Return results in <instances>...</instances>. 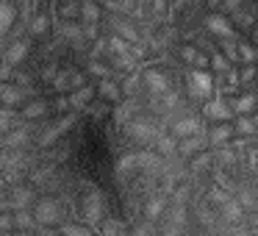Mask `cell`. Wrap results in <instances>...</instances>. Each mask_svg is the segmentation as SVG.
<instances>
[{"label":"cell","mask_w":258,"mask_h":236,"mask_svg":"<svg viewBox=\"0 0 258 236\" xmlns=\"http://www.w3.org/2000/svg\"><path fill=\"white\" fill-rule=\"evenodd\" d=\"M0 236H14V230H0Z\"/></svg>","instance_id":"38"},{"label":"cell","mask_w":258,"mask_h":236,"mask_svg":"<svg viewBox=\"0 0 258 236\" xmlns=\"http://www.w3.org/2000/svg\"><path fill=\"white\" fill-rule=\"evenodd\" d=\"M9 3H12V0H9Z\"/></svg>","instance_id":"41"},{"label":"cell","mask_w":258,"mask_h":236,"mask_svg":"<svg viewBox=\"0 0 258 236\" xmlns=\"http://www.w3.org/2000/svg\"><path fill=\"white\" fill-rule=\"evenodd\" d=\"M200 131H203L200 120L189 117V114L172 123V136H175V139H186V136H195V134H200Z\"/></svg>","instance_id":"5"},{"label":"cell","mask_w":258,"mask_h":236,"mask_svg":"<svg viewBox=\"0 0 258 236\" xmlns=\"http://www.w3.org/2000/svg\"><path fill=\"white\" fill-rule=\"evenodd\" d=\"M25 139H28V128H25V125H20V128H9L6 131L3 145H6V147H20V145H25Z\"/></svg>","instance_id":"22"},{"label":"cell","mask_w":258,"mask_h":236,"mask_svg":"<svg viewBox=\"0 0 258 236\" xmlns=\"http://www.w3.org/2000/svg\"><path fill=\"white\" fill-rule=\"evenodd\" d=\"M167 206H169V195H156V197H150V200H147V206H145L147 222H156L158 214H164V208H167Z\"/></svg>","instance_id":"13"},{"label":"cell","mask_w":258,"mask_h":236,"mask_svg":"<svg viewBox=\"0 0 258 236\" xmlns=\"http://www.w3.org/2000/svg\"><path fill=\"white\" fill-rule=\"evenodd\" d=\"M23 114H25L28 120H34V117H42V114H45V103H39V100L28 103V106L23 108Z\"/></svg>","instance_id":"31"},{"label":"cell","mask_w":258,"mask_h":236,"mask_svg":"<svg viewBox=\"0 0 258 236\" xmlns=\"http://www.w3.org/2000/svg\"><path fill=\"white\" fill-rule=\"evenodd\" d=\"M34 219L36 225H45V228H53V225L61 219V203L58 200H50V197H45V200H39L34 206Z\"/></svg>","instance_id":"2"},{"label":"cell","mask_w":258,"mask_h":236,"mask_svg":"<svg viewBox=\"0 0 258 236\" xmlns=\"http://www.w3.org/2000/svg\"><path fill=\"white\" fill-rule=\"evenodd\" d=\"M25 53H28V42H25V39H17V42H14V45L6 50V64H12V67H14V64H20V62L25 58Z\"/></svg>","instance_id":"21"},{"label":"cell","mask_w":258,"mask_h":236,"mask_svg":"<svg viewBox=\"0 0 258 236\" xmlns=\"http://www.w3.org/2000/svg\"><path fill=\"white\" fill-rule=\"evenodd\" d=\"M89 73L95 75V78H108V75H111V70H108L106 64H100V62H92L89 64Z\"/></svg>","instance_id":"32"},{"label":"cell","mask_w":258,"mask_h":236,"mask_svg":"<svg viewBox=\"0 0 258 236\" xmlns=\"http://www.w3.org/2000/svg\"><path fill=\"white\" fill-rule=\"evenodd\" d=\"M139 86H142V75L139 73H131L128 78L119 84V92H122V95H136V92H139Z\"/></svg>","instance_id":"25"},{"label":"cell","mask_w":258,"mask_h":236,"mask_svg":"<svg viewBox=\"0 0 258 236\" xmlns=\"http://www.w3.org/2000/svg\"><path fill=\"white\" fill-rule=\"evenodd\" d=\"M47 25H50V20H47L45 14H36V17L31 20V36H42L47 31Z\"/></svg>","instance_id":"26"},{"label":"cell","mask_w":258,"mask_h":236,"mask_svg":"<svg viewBox=\"0 0 258 236\" xmlns=\"http://www.w3.org/2000/svg\"><path fill=\"white\" fill-rule=\"evenodd\" d=\"M14 20H17V6L9 0H0V34H6L14 25Z\"/></svg>","instance_id":"16"},{"label":"cell","mask_w":258,"mask_h":236,"mask_svg":"<svg viewBox=\"0 0 258 236\" xmlns=\"http://www.w3.org/2000/svg\"><path fill=\"white\" fill-rule=\"evenodd\" d=\"M0 230H14V219H12V214H0Z\"/></svg>","instance_id":"33"},{"label":"cell","mask_w":258,"mask_h":236,"mask_svg":"<svg viewBox=\"0 0 258 236\" xmlns=\"http://www.w3.org/2000/svg\"><path fill=\"white\" fill-rule=\"evenodd\" d=\"M12 219H14V228L17 230H34L36 228V219L28 208H17V211L12 214Z\"/></svg>","instance_id":"19"},{"label":"cell","mask_w":258,"mask_h":236,"mask_svg":"<svg viewBox=\"0 0 258 236\" xmlns=\"http://www.w3.org/2000/svg\"><path fill=\"white\" fill-rule=\"evenodd\" d=\"M244 81H247V84H252V64L244 70Z\"/></svg>","instance_id":"35"},{"label":"cell","mask_w":258,"mask_h":236,"mask_svg":"<svg viewBox=\"0 0 258 236\" xmlns=\"http://www.w3.org/2000/svg\"><path fill=\"white\" fill-rule=\"evenodd\" d=\"M92 97H95V86H86L84 84V86H78L67 100H70V106H75V108H86L92 103Z\"/></svg>","instance_id":"17"},{"label":"cell","mask_w":258,"mask_h":236,"mask_svg":"<svg viewBox=\"0 0 258 236\" xmlns=\"http://www.w3.org/2000/svg\"><path fill=\"white\" fill-rule=\"evenodd\" d=\"M153 142H156V147H158V156H164V158L175 156V150H178V139H175L172 134H158Z\"/></svg>","instance_id":"18"},{"label":"cell","mask_w":258,"mask_h":236,"mask_svg":"<svg viewBox=\"0 0 258 236\" xmlns=\"http://www.w3.org/2000/svg\"><path fill=\"white\" fill-rule=\"evenodd\" d=\"M203 114H206L208 120H214V123H228V120L233 117L228 100H222V97H208L206 106H203Z\"/></svg>","instance_id":"4"},{"label":"cell","mask_w":258,"mask_h":236,"mask_svg":"<svg viewBox=\"0 0 258 236\" xmlns=\"http://www.w3.org/2000/svg\"><path fill=\"white\" fill-rule=\"evenodd\" d=\"M214 164V158H211V153H195L191 156V172H206L208 167Z\"/></svg>","instance_id":"24"},{"label":"cell","mask_w":258,"mask_h":236,"mask_svg":"<svg viewBox=\"0 0 258 236\" xmlns=\"http://www.w3.org/2000/svg\"><path fill=\"white\" fill-rule=\"evenodd\" d=\"M239 3H252V0H239Z\"/></svg>","instance_id":"40"},{"label":"cell","mask_w":258,"mask_h":236,"mask_svg":"<svg viewBox=\"0 0 258 236\" xmlns=\"http://www.w3.org/2000/svg\"><path fill=\"white\" fill-rule=\"evenodd\" d=\"M111 25H114V36H119V39H125L128 45H134V42H139V39H142V36H139V31H136L131 23H125V20H119V17H111Z\"/></svg>","instance_id":"10"},{"label":"cell","mask_w":258,"mask_h":236,"mask_svg":"<svg viewBox=\"0 0 258 236\" xmlns=\"http://www.w3.org/2000/svg\"><path fill=\"white\" fill-rule=\"evenodd\" d=\"M230 111L233 114H252V108H255V97L252 95H241V97H233V100H228Z\"/></svg>","instance_id":"20"},{"label":"cell","mask_w":258,"mask_h":236,"mask_svg":"<svg viewBox=\"0 0 258 236\" xmlns=\"http://www.w3.org/2000/svg\"><path fill=\"white\" fill-rule=\"evenodd\" d=\"M206 25H208V31H214V34L222 36V39H233V25H230L222 14H211V17L206 20Z\"/></svg>","instance_id":"11"},{"label":"cell","mask_w":258,"mask_h":236,"mask_svg":"<svg viewBox=\"0 0 258 236\" xmlns=\"http://www.w3.org/2000/svg\"><path fill=\"white\" fill-rule=\"evenodd\" d=\"M81 214H84V219H86V225H89V228L100 225L103 222V200H100V195L89 192V195L81 200Z\"/></svg>","instance_id":"3"},{"label":"cell","mask_w":258,"mask_h":236,"mask_svg":"<svg viewBox=\"0 0 258 236\" xmlns=\"http://www.w3.org/2000/svg\"><path fill=\"white\" fill-rule=\"evenodd\" d=\"M203 145H206V131H200L195 136H186V139H178V150L175 153H180L183 158H191L195 153L203 150Z\"/></svg>","instance_id":"8"},{"label":"cell","mask_w":258,"mask_h":236,"mask_svg":"<svg viewBox=\"0 0 258 236\" xmlns=\"http://www.w3.org/2000/svg\"><path fill=\"white\" fill-rule=\"evenodd\" d=\"M64 236H95V230L89 225H67L64 228Z\"/></svg>","instance_id":"29"},{"label":"cell","mask_w":258,"mask_h":236,"mask_svg":"<svg viewBox=\"0 0 258 236\" xmlns=\"http://www.w3.org/2000/svg\"><path fill=\"white\" fill-rule=\"evenodd\" d=\"M78 14H81V23H100L103 20V12L95 0H84L78 3Z\"/></svg>","instance_id":"15"},{"label":"cell","mask_w":258,"mask_h":236,"mask_svg":"<svg viewBox=\"0 0 258 236\" xmlns=\"http://www.w3.org/2000/svg\"><path fill=\"white\" fill-rule=\"evenodd\" d=\"M25 100V92L23 89H17L14 84H9V81H0V103L6 108H14V106H20V103Z\"/></svg>","instance_id":"9"},{"label":"cell","mask_w":258,"mask_h":236,"mask_svg":"<svg viewBox=\"0 0 258 236\" xmlns=\"http://www.w3.org/2000/svg\"><path fill=\"white\" fill-rule=\"evenodd\" d=\"M228 236H247V233H241V230H233V228H230V233Z\"/></svg>","instance_id":"37"},{"label":"cell","mask_w":258,"mask_h":236,"mask_svg":"<svg viewBox=\"0 0 258 236\" xmlns=\"http://www.w3.org/2000/svg\"><path fill=\"white\" fill-rule=\"evenodd\" d=\"M230 128H233V136H252V131H255V114H236Z\"/></svg>","instance_id":"14"},{"label":"cell","mask_w":258,"mask_h":236,"mask_svg":"<svg viewBox=\"0 0 258 236\" xmlns=\"http://www.w3.org/2000/svg\"><path fill=\"white\" fill-rule=\"evenodd\" d=\"M208 67H214L217 73H228V70H230V64H228V58H225L222 53H214V56L208 58Z\"/></svg>","instance_id":"28"},{"label":"cell","mask_w":258,"mask_h":236,"mask_svg":"<svg viewBox=\"0 0 258 236\" xmlns=\"http://www.w3.org/2000/svg\"><path fill=\"white\" fill-rule=\"evenodd\" d=\"M100 236H122V228H119V222H114V219H103Z\"/></svg>","instance_id":"27"},{"label":"cell","mask_w":258,"mask_h":236,"mask_svg":"<svg viewBox=\"0 0 258 236\" xmlns=\"http://www.w3.org/2000/svg\"><path fill=\"white\" fill-rule=\"evenodd\" d=\"M97 92H100L106 100H119L122 97V92H119V84L111 78H100V86H97Z\"/></svg>","instance_id":"23"},{"label":"cell","mask_w":258,"mask_h":236,"mask_svg":"<svg viewBox=\"0 0 258 236\" xmlns=\"http://www.w3.org/2000/svg\"><path fill=\"white\" fill-rule=\"evenodd\" d=\"M214 89H217L214 75L208 73V70H195V67H191V73H189V92H191V97H197V100H208V97H214Z\"/></svg>","instance_id":"1"},{"label":"cell","mask_w":258,"mask_h":236,"mask_svg":"<svg viewBox=\"0 0 258 236\" xmlns=\"http://www.w3.org/2000/svg\"><path fill=\"white\" fill-rule=\"evenodd\" d=\"M236 56H241L247 64H252V58H255V50H252V45H244V42H236Z\"/></svg>","instance_id":"30"},{"label":"cell","mask_w":258,"mask_h":236,"mask_svg":"<svg viewBox=\"0 0 258 236\" xmlns=\"http://www.w3.org/2000/svg\"><path fill=\"white\" fill-rule=\"evenodd\" d=\"M233 139V128H230L228 123H214L211 128L206 131V142L211 147H219V145H228V142Z\"/></svg>","instance_id":"7"},{"label":"cell","mask_w":258,"mask_h":236,"mask_svg":"<svg viewBox=\"0 0 258 236\" xmlns=\"http://www.w3.org/2000/svg\"><path fill=\"white\" fill-rule=\"evenodd\" d=\"M31 200H34V195H31L28 186H12V189H9V203H12L14 211H17V208H28Z\"/></svg>","instance_id":"12"},{"label":"cell","mask_w":258,"mask_h":236,"mask_svg":"<svg viewBox=\"0 0 258 236\" xmlns=\"http://www.w3.org/2000/svg\"><path fill=\"white\" fill-rule=\"evenodd\" d=\"M67 108H70V100H67V97H61V100H58V111H67Z\"/></svg>","instance_id":"34"},{"label":"cell","mask_w":258,"mask_h":236,"mask_svg":"<svg viewBox=\"0 0 258 236\" xmlns=\"http://www.w3.org/2000/svg\"><path fill=\"white\" fill-rule=\"evenodd\" d=\"M14 236H34V230H17Z\"/></svg>","instance_id":"36"},{"label":"cell","mask_w":258,"mask_h":236,"mask_svg":"<svg viewBox=\"0 0 258 236\" xmlns=\"http://www.w3.org/2000/svg\"><path fill=\"white\" fill-rule=\"evenodd\" d=\"M39 236H56V233H53V230H42Z\"/></svg>","instance_id":"39"},{"label":"cell","mask_w":258,"mask_h":236,"mask_svg":"<svg viewBox=\"0 0 258 236\" xmlns=\"http://www.w3.org/2000/svg\"><path fill=\"white\" fill-rule=\"evenodd\" d=\"M142 86H145L150 95H164V92H169V81L164 78V73H158V70H147V73L142 75Z\"/></svg>","instance_id":"6"}]
</instances>
